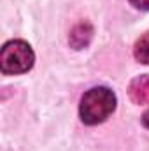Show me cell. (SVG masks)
Listing matches in <instances>:
<instances>
[{
	"instance_id": "1",
	"label": "cell",
	"mask_w": 149,
	"mask_h": 151,
	"mask_svg": "<svg viewBox=\"0 0 149 151\" xmlns=\"http://www.w3.org/2000/svg\"><path fill=\"white\" fill-rule=\"evenodd\" d=\"M116 109V95L105 86H95L88 90L79 104V116L86 125L104 123Z\"/></svg>"
},
{
	"instance_id": "2",
	"label": "cell",
	"mask_w": 149,
	"mask_h": 151,
	"mask_svg": "<svg viewBox=\"0 0 149 151\" xmlns=\"http://www.w3.org/2000/svg\"><path fill=\"white\" fill-rule=\"evenodd\" d=\"M35 55L28 42L21 39L9 40L0 51V69L4 74H25L34 67Z\"/></svg>"
},
{
	"instance_id": "3",
	"label": "cell",
	"mask_w": 149,
	"mask_h": 151,
	"mask_svg": "<svg viewBox=\"0 0 149 151\" xmlns=\"http://www.w3.org/2000/svg\"><path fill=\"white\" fill-rule=\"evenodd\" d=\"M128 93H130L132 102H135L139 106L149 104V76H139V77H135L130 83Z\"/></svg>"
},
{
	"instance_id": "4",
	"label": "cell",
	"mask_w": 149,
	"mask_h": 151,
	"mask_svg": "<svg viewBox=\"0 0 149 151\" xmlns=\"http://www.w3.org/2000/svg\"><path fill=\"white\" fill-rule=\"evenodd\" d=\"M91 35H93L91 25L90 23H79L74 30L70 32V39L69 40H70V44H72L74 49H82V47H86L90 44Z\"/></svg>"
},
{
	"instance_id": "5",
	"label": "cell",
	"mask_w": 149,
	"mask_h": 151,
	"mask_svg": "<svg viewBox=\"0 0 149 151\" xmlns=\"http://www.w3.org/2000/svg\"><path fill=\"white\" fill-rule=\"evenodd\" d=\"M133 55H135V58H137L140 63L149 65V32H146L142 37L135 42Z\"/></svg>"
},
{
	"instance_id": "6",
	"label": "cell",
	"mask_w": 149,
	"mask_h": 151,
	"mask_svg": "<svg viewBox=\"0 0 149 151\" xmlns=\"http://www.w3.org/2000/svg\"><path fill=\"white\" fill-rule=\"evenodd\" d=\"M130 4H132L135 9H140V11H149V0H130Z\"/></svg>"
},
{
	"instance_id": "7",
	"label": "cell",
	"mask_w": 149,
	"mask_h": 151,
	"mask_svg": "<svg viewBox=\"0 0 149 151\" xmlns=\"http://www.w3.org/2000/svg\"><path fill=\"white\" fill-rule=\"evenodd\" d=\"M142 125H144V127L149 130V109H148L144 114H142Z\"/></svg>"
}]
</instances>
